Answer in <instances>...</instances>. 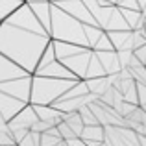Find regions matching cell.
I'll return each instance as SVG.
<instances>
[{
    "mask_svg": "<svg viewBox=\"0 0 146 146\" xmlns=\"http://www.w3.org/2000/svg\"><path fill=\"white\" fill-rule=\"evenodd\" d=\"M54 4L59 6L63 11H67L68 15H72L74 19H78L80 22H83V24H96L83 0H57Z\"/></svg>",
    "mask_w": 146,
    "mask_h": 146,
    "instance_id": "obj_6",
    "label": "cell"
},
{
    "mask_svg": "<svg viewBox=\"0 0 146 146\" xmlns=\"http://www.w3.org/2000/svg\"><path fill=\"white\" fill-rule=\"evenodd\" d=\"M141 107H143V109H144V111H146V104H143V106H141Z\"/></svg>",
    "mask_w": 146,
    "mask_h": 146,
    "instance_id": "obj_31",
    "label": "cell"
},
{
    "mask_svg": "<svg viewBox=\"0 0 146 146\" xmlns=\"http://www.w3.org/2000/svg\"><path fill=\"white\" fill-rule=\"evenodd\" d=\"M24 2H39V0H24Z\"/></svg>",
    "mask_w": 146,
    "mask_h": 146,
    "instance_id": "obj_30",
    "label": "cell"
},
{
    "mask_svg": "<svg viewBox=\"0 0 146 146\" xmlns=\"http://www.w3.org/2000/svg\"><path fill=\"white\" fill-rule=\"evenodd\" d=\"M54 48V56L63 63L65 68L72 72L78 80L85 78V70L89 59L93 56V50L89 46H82V44H74V43H63V41H50Z\"/></svg>",
    "mask_w": 146,
    "mask_h": 146,
    "instance_id": "obj_4",
    "label": "cell"
},
{
    "mask_svg": "<svg viewBox=\"0 0 146 146\" xmlns=\"http://www.w3.org/2000/svg\"><path fill=\"white\" fill-rule=\"evenodd\" d=\"M0 22H2V21H0Z\"/></svg>",
    "mask_w": 146,
    "mask_h": 146,
    "instance_id": "obj_36",
    "label": "cell"
},
{
    "mask_svg": "<svg viewBox=\"0 0 146 146\" xmlns=\"http://www.w3.org/2000/svg\"><path fill=\"white\" fill-rule=\"evenodd\" d=\"M4 129H7V124H6V120L2 118V115H0V131H4Z\"/></svg>",
    "mask_w": 146,
    "mask_h": 146,
    "instance_id": "obj_27",
    "label": "cell"
},
{
    "mask_svg": "<svg viewBox=\"0 0 146 146\" xmlns=\"http://www.w3.org/2000/svg\"><path fill=\"white\" fill-rule=\"evenodd\" d=\"M39 143H41V133L28 129V133L22 137L21 143H19L17 146H39Z\"/></svg>",
    "mask_w": 146,
    "mask_h": 146,
    "instance_id": "obj_19",
    "label": "cell"
},
{
    "mask_svg": "<svg viewBox=\"0 0 146 146\" xmlns=\"http://www.w3.org/2000/svg\"><path fill=\"white\" fill-rule=\"evenodd\" d=\"M80 139L83 141L87 146H98L104 141V126L94 124V126H83Z\"/></svg>",
    "mask_w": 146,
    "mask_h": 146,
    "instance_id": "obj_12",
    "label": "cell"
},
{
    "mask_svg": "<svg viewBox=\"0 0 146 146\" xmlns=\"http://www.w3.org/2000/svg\"><path fill=\"white\" fill-rule=\"evenodd\" d=\"M107 2H111V4H115V0H107Z\"/></svg>",
    "mask_w": 146,
    "mask_h": 146,
    "instance_id": "obj_32",
    "label": "cell"
},
{
    "mask_svg": "<svg viewBox=\"0 0 146 146\" xmlns=\"http://www.w3.org/2000/svg\"><path fill=\"white\" fill-rule=\"evenodd\" d=\"M98 76H106V70H104V67H102V63H100L98 56L93 52V56H91V59H89V65H87V70H85V78H83V80H87V78H98Z\"/></svg>",
    "mask_w": 146,
    "mask_h": 146,
    "instance_id": "obj_17",
    "label": "cell"
},
{
    "mask_svg": "<svg viewBox=\"0 0 146 146\" xmlns=\"http://www.w3.org/2000/svg\"><path fill=\"white\" fill-rule=\"evenodd\" d=\"M24 106L26 104L21 102V100L9 96V94H6V93H0V115H2V118L6 122L9 120L11 117H15Z\"/></svg>",
    "mask_w": 146,
    "mask_h": 146,
    "instance_id": "obj_8",
    "label": "cell"
},
{
    "mask_svg": "<svg viewBox=\"0 0 146 146\" xmlns=\"http://www.w3.org/2000/svg\"><path fill=\"white\" fill-rule=\"evenodd\" d=\"M106 33L115 50H131V30H109Z\"/></svg>",
    "mask_w": 146,
    "mask_h": 146,
    "instance_id": "obj_9",
    "label": "cell"
},
{
    "mask_svg": "<svg viewBox=\"0 0 146 146\" xmlns=\"http://www.w3.org/2000/svg\"><path fill=\"white\" fill-rule=\"evenodd\" d=\"M24 0H0V21L7 17L13 9H17Z\"/></svg>",
    "mask_w": 146,
    "mask_h": 146,
    "instance_id": "obj_18",
    "label": "cell"
},
{
    "mask_svg": "<svg viewBox=\"0 0 146 146\" xmlns=\"http://www.w3.org/2000/svg\"><path fill=\"white\" fill-rule=\"evenodd\" d=\"M56 128H57V131H59V137H61V141H70V139H74V137H76V133L72 131V129L68 128V126L65 124L63 120H61L59 124L56 126Z\"/></svg>",
    "mask_w": 146,
    "mask_h": 146,
    "instance_id": "obj_22",
    "label": "cell"
},
{
    "mask_svg": "<svg viewBox=\"0 0 146 146\" xmlns=\"http://www.w3.org/2000/svg\"><path fill=\"white\" fill-rule=\"evenodd\" d=\"M32 74H33V76H46V78L78 80L70 70H68V68L63 67V63H61V61L57 59L56 56H54L52 44H48V46L44 48L43 56L39 57V61H37V67H35V70H33Z\"/></svg>",
    "mask_w": 146,
    "mask_h": 146,
    "instance_id": "obj_5",
    "label": "cell"
},
{
    "mask_svg": "<svg viewBox=\"0 0 146 146\" xmlns=\"http://www.w3.org/2000/svg\"><path fill=\"white\" fill-rule=\"evenodd\" d=\"M137 4H139V9H143V6L146 4V0H137Z\"/></svg>",
    "mask_w": 146,
    "mask_h": 146,
    "instance_id": "obj_28",
    "label": "cell"
},
{
    "mask_svg": "<svg viewBox=\"0 0 146 146\" xmlns=\"http://www.w3.org/2000/svg\"><path fill=\"white\" fill-rule=\"evenodd\" d=\"M50 37L54 41H63V43H74L87 46L85 32H83V22L63 11L59 6L50 2Z\"/></svg>",
    "mask_w": 146,
    "mask_h": 146,
    "instance_id": "obj_2",
    "label": "cell"
},
{
    "mask_svg": "<svg viewBox=\"0 0 146 146\" xmlns=\"http://www.w3.org/2000/svg\"><path fill=\"white\" fill-rule=\"evenodd\" d=\"M135 87H137V104L143 106V104H146V85L135 83Z\"/></svg>",
    "mask_w": 146,
    "mask_h": 146,
    "instance_id": "obj_24",
    "label": "cell"
},
{
    "mask_svg": "<svg viewBox=\"0 0 146 146\" xmlns=\"http://www.w3.org/2000/svg\"><path fill=\"white\" fill-rule=\"evenodd\" d=\"M98 146H109V144H107V143H106V141H102V143H100Z\"/></svg>",
    "mask_w": 146,
    "mask_h": 146,
    "instance_id": "obj_29",
    "label": "cell"
},
{
    "mask_svg": "<svg viewBox=\"0 0 146 146\" xmlns=\"http://www.w3.org/2000/svg\"><path fill=\"white\" fill-rule=\"evenodd\" d=\"M63 122L76 133V137H80L83 129V122H82V117H80L78 111H68V113H63Z\"/></svg>",
    "mask_w": 146,
    "mask_h": 146,
    "instance_id": "obj_16",
    "label": "cell"
},
{
    "mask_svg": "<svg viewBox=\"0 0 146 146\" xmlns=\"http://www.w3.org/2000/svg\"><path fill=\"white\" fill-rule=\"evenodd\" d=\"M85 85H87V91H89V93L100 96V94H104L107 91V87H109L111 83H109L107 74H106V76H98V78H87Z\"/></svg>",
    "mask_w": 146,
    "mask_h": 146,
    "instance_id": "obj_14",
    "label": "cell"
},
{
    "mask_svg": "<svg viewBox=\"0 0 146 146\" xmlns=\"http://www.w3.org/2000/svg\"><path fill=\"white\" fill-rule=\"evenodd\" d=\"M63 143L67 144V146H87L82 139H80V137H74V139H70V141H63Z\"/></svg>",
    "mask_w": 146,
    "mask_h": 146,
    "instance_id": "obj_26",
    "label": "cell"
},
{
    "mask_svg": "<svg viewBox=\"0 0 146 146\" xmlns=\"http://www.w3.org/2000/svg\"><path fill=\"white\" fill-rule=\"evenodd\" d=\"M50 2H57V0H50Z\"/></svg>",
    "mask_w": 146,
    "mask_h": 146,
    "instance_id": "obj_35",
    "label": "cell"
},
{
    "mask_svg": "<svg viewBox=\"0 0 146 146\" xmlns=\"http://www.w3.org/2000/svg\"><path fill=\"white\" fill-rule=\"evenodd\" d=\"M50 41L48 30L37 21L26 2L0 22V54L28 72L35 70L37 61Z\"/></svg>",
    "mask_w": 146,
    "mask_h": 146,
    "instance_id": "obj_1",
    "label": "cell"
},
{
    "mask_svg": "<svg viewBox=\"0 0 146 146\" xmlns=\"http://www.w3.org/2000/svg\"><path fill=\"white\" fill-rule=\"evenodd\" d=\"M61 146H67V144H65V143H61Z\"/></svg>",
    "mask_w": 146,
    "mask_h": 146,
    "instance_id": "obj_34",
    "label": "cell"
},
{
    "mask_svg": "<svg viewBox=\"0 0 146 146\" xmlns=\"http://www.w3.org/2000/svg\"><path fill=\"white\" fill-rule=\"evenodd\" d=\"M91 50H94V52H104V50H115V48H113V44H111V41H109V37H107V33L104 32L102 35H100V39L94 43V46L91 48Z\"/></svg>",
    "mask_w": 146,
    "mask_h": 146,
    "instance_id": "obj_21",
    "label": "cell"
},
{
    "mask_svg": "<svg viewBox=\"0 0 146 146\" xmlns=\"http://www.w3.org/2000/svg\"><path fill=\"white\" fill-rule=\"evenodd\" d=\"M59 143H61L59 137L48 135V133H41V143H39V146H57Z\"/></svg>",
    "mask_w": 146,
    "mask_h": 146,
    "instance_id": "obj_23",
    "label": "cell"
},
{
    "mask_svg": "<svg viewBox=\"0 0 146 146\" xmlns=\"http://www.w3.org/2000/svg\"><path fill=\"white\" fill-rule=\"evenodd\" d=\"M78 80H63V78H46V76H33L30 87V102L32 106H50L61 98Z\"/></svg>",
    "mask_w": 146,
    "mask_h": 146,
    "instance_id": "obj_3",
    "label": "cell"
},
{
    "mask_svg": "<svg viewBox=\"0 0 146 146\" xmlns=\"http://www.w3.org/2000/svg\"><path fill=\"white\" fill-rule=\"evenodd\" d=\"M109 30H129L128 22L124 21V17H122L120 9H118L117 6L113 7V11H111L109 19H107V24L106 28H104V32H109Z\"/></svg>",
    "mask_w": 146,
    "mask_h": 146,
    "instance_id": "obj_15",
    "label": "cell"
},
{
    "mask_svg": "<svg viewBox=\"0 0 146 146\" xmlns=\"http://www.w3.org/2000/svg\"><path fill=\"white\" fill-rule=\"evenodd\" d=\"M30 6V9L33 11V15L37 17V21L48 30L50 33V0H39V2H26Z\"/></svg>",
    "mask_w": 146,
    "mask_h": 146,
    "instance_id": "obj_11",
    "label": "cell"
},
{
    "mask_svg": "<svg viewBox=\"0 0 146 146\" xmlns=\"http://www.w3.org/2000/svg\"><path fill=\"white\" fill-rule=\"evenodd\" d=\"M35 120H37V115H35V111H33V106L32 104H26V106L22 107L15 117H11L6 124H7V129H9V131H13V129H30Z\"/></svg>",
    "mask_w": 146,
    "mask_h": 146,
    "instance_id": "obj_7",
    "label": "cell"
},
{
    "mask_svg": "<svg viewBox=\"0 0 146 146\" xmlns=\"http://www.w3.org/2000/svg\"><path fill=\"white\" fill-rule=\"evenodd\" d=\"M94 54L98 56V59H100V63H102L106 74H117V72L120 70V65H118L117 52H115V50H104V52H94Z\"/></svg>",
    "mask_w": 146,
    "mask_h": 146,
    "instance_id": "obj_13",
    "label": "cell"
},
{
    "mask_svg": "<svg viewBox=\"0 0 146 146\" xmlns=\"http://www.w3.org/2000/svg\"><path fill=\"white\" fill-rule=\"evenodd\" d=\"M144 28H146V17H144Z\"/></svg>",
    "mask_w": 146,
    "mask_h": 146,
    "instance_id": "obj_33",
    "label": "cell"
},
{
    "mask_svg": "<svg viewBox=\"0 0 146 146\" xmlns=\"http://www.w3.org/2000/svg\"><path fill=\"white\" fill-rule=\"evenodd\" d=\"M9 144H15L13 137H11V131L9 129L0 131V146H9Z\"/></svg>",
    "mask_w": 146,
    "mask_h": 146,
    "instance_id": "obj_25",
    "label": "cell"
},
{
    "mask_svg": "<svg viewBox=\"0 0 146 146\" xmlns=\"http://www.w3.org/2000/svg\"><path fill=\"white\" fill-rule=\"evenodd\" d=\"M33 111H35L39 120L48 122L50 126H57L63 120V113L57 111L56 107H52V106H33Z\"/></svg>",
    "mask_w": 146,
    "mask_h": 146,
    "instance_id": "obj_10",
    "label": "cell"
},
{
    "mask_svg": "<svg viewBox=\"0 0 146 146\" xmlns=\"http://www.w3.org/2000/svg\"><path fill=\"white\" fill-rule=\"evenodd\" d=\"M78 113H80V117H82L83 126H94V124H98L96 117H94L93 111L89 109V106H82V107L78 109Z\"/></svg>",
    "mask_w": 146,
    "mask_h": 146,
    "instance_id": "obj_20",
    "label": "cell"
}]
</instances>
